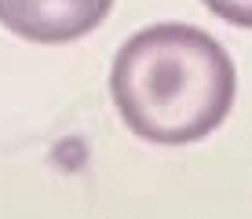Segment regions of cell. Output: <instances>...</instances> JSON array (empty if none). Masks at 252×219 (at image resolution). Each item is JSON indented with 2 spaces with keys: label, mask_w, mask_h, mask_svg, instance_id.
<instances>
[{
  "label": "cell",
  "mask_w": 252,
  "mask_h": 219,
  "mask_svg": "<svg viewBox=\"0 0 252 219\" xmlns=\"http://www.w3.org/2000/svg\"><path fill=\"white\" fill-rule=\"evenodd\" d=\"M205 4H208V11H216L220 19L252 30V0H205Z\"/></svg>",
  "instance_id": "3957f363"
},
{
  "label": "cell",
  "mask_w": 252,
  "mask_h": 219,
  "mask_svg": "<svg viewBox=\"0 0 252 219\" xmlns=\"http://www.w3.org/2000/svg\"><path fill=\"white\" fill-rule=\"evenodd\" d=\"M114 0H0V26L33 44H66L110 15Z\"/></svg>",
  "instance_id": "7a4b0ae2"
},
{
  "label": "cell",
  "mask_w": 252,
  "mask_h": 219,
  "mask_svg": "<svg viewBox=\"0 0 252 219\" xmlns=\"http://www.w3.org/2000/svg\"><path fill=\"white\" fill-rule=\"evenodd\" d=\"M234 63L216 37L179 22L150 26L117 51L110 92L146 143L183 146L223 125L234 106Z\"/></svg>",
  "instance_id": "6da1fadb"
}]
</instances>
